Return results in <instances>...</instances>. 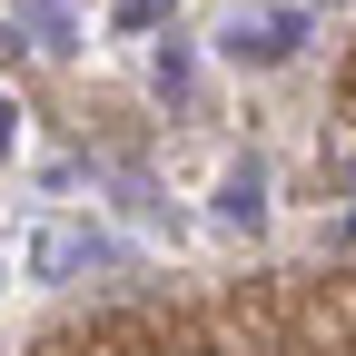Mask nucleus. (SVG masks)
<instances>
[{
  "label": "nucleus",
  "instance_id": "7ed1b4c3",
  "mask_svg": "<svg viewBox=\"0 0 356 356\" xmlns=\"http://www.w3.org/2000/svg\"><path fill=\"white\" fill-rule=\"evenodd\" d=\"M218 218H228V228H267V168L257 159H238L218 178Z\"/></svg>",
  "mask_w": 356,
  "mask_h": 356
},
{
  "label": "nucleus",
  "instance_id": "20e7f679",
  "mask_svg": "<svg viewBox=\"0 0 356 356\" xmlns=\"http://www.w3.org/2000/svg\"><path fill=\"white\" fill-rule=\"evenodd\" d=\"M168 10H178V0H109V30H119V40H149Z\"/></svg>",
  "mask_w": 356,
  "mask_h": 356
},
{
  "label": "nucleus",
  "instance_id": "f257e3e1",
  "mask_svg": "<svg viewBox=\"0 0 356 356\" xmlns=\"http://www.w3.org/2000/svg\"><path fill=\"white\" fill-rule=\"evenodd\" d=\"M297 40H307V10H238L228 30H218V60L277 70V60H297Z\"/></svg>",
  "mask_w": 356,
  "mask_h": 356
},
{
  "label": "nucleus",
  "instance_id": "423d86ee",
  "mask_svg": "<svg viewBox=\"0 0 356 356\" xmlns=\"http://www.w3.org/2000/svg\"><path fill=\"white\" fill-rule=\"evenodd\" d=\"M20 149V109H10V89H0V159Z\"/></svg>",
  "mask_w": 356,
  "mask_h": 356
},
{
  "label": "nucleus",
  "instance_id": "39448f33",
  "mask_svg": "<svg viewBox=\"0 0 356 356\" xmlns=\"http://www.w3.org/2000/svg\"><path fill=\"white\" fill-rule=\"evenodd\" d=\"M149 79H159V99H188V50H159Z\"/></svg>",
  "mask_w": 356,
  "mask_h": 356
},
{
  "label": "nucleus",
  "instance_id": "0eeeda50",
  "mask_svg": "<svg viewBox=\"0 0 356 356\" xmlns=\"http://www.w3.org/2000/svg\"><path fill=\"white\" fill-rule=\"evenodd\" d=\"M346 238H356V218H346Z\"/></svg>",
  "mask_w": 356,
  "mask_h": 356
},
{
  "label": "nucleus",
  "instance_id": "f03ea898",
  "mask_svg": "<svg viewBox=\"0 0 356 356\" xmlns=\"http://www.w3.org/2000/svg\"><path fill=\"white\" fill-rule=\"evenodd\" d=\"M119 248L99 238V228H70V218H50V228H30V248H20V267H30V277H89V267H109Z\"/></svg>",
  "mask_w": 356,
  "mask_h": 356
}]
</instances>
